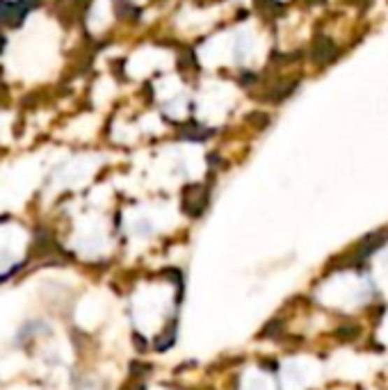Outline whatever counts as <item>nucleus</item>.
<instances>
[{"instance_id": "f257e3e1", "label": "nucleus", "mask_w": 388, "mask_h": 390, "mask_svg": "<svg viewBox=\"0 0 388 390\" xmlns=\"http://www.w3.org/2000/svg\"><path fill=\"white\" fill-rule=\"evenodd\" d=\"M34 0H0V21L19 23L32 10Z\"/></svg>"}]
</instances>
